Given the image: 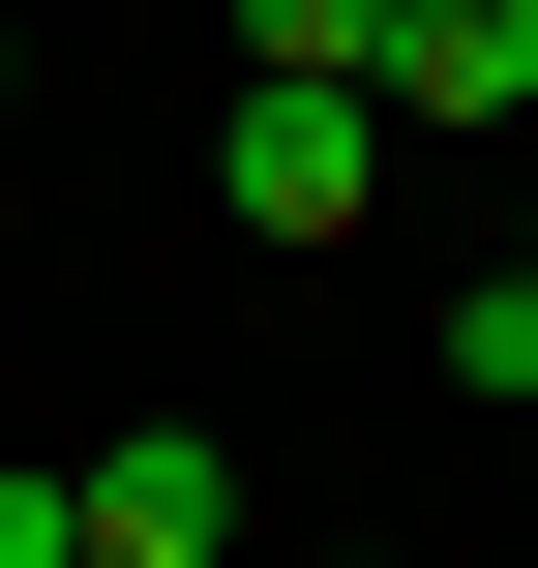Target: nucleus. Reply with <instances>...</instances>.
I'll return each mask as SVG.
<instances>
[{
  "label": "nucleus",
  "instance_id": "obj_1",
  "mask_svg": "<svg viewBox=\"0 0 538 568\" xmlns=\"http://www.w3.org/2000/svg\"><path fill=\"white\" fill-rule=\"evenodd\" d=\"M210 180H240V240H300V270H329V240L389 210V90H300V60H240V120H210Z\"/></svg>",
  "mask_w": 538,
  "mask_h": 568
},
{
  "label": "nucleus",
  "instance_id": "obj_2",
  "mask_svg": "<svg viewBox=\"0 0 538 568\" xmlns=\"http://www.w3.org/2000/svg\"><path fill=\"white\" fill-rule=\"evenodd\" d=\"M60 539L90 568H240V449H210V419H120V449L60 479Z\"/></svg>",
  "mask_w": 538,
  "mask_h": 568
},
{
  "label": "nucleus",
  "instance_id": "obj_3",
  "mask_svg": "<svg viewBox=\"0 0 538 568\" xmlns=\"http://www.w3.org/2000/svg\"><path fill=\"white\" fill-rule=\"evenodd\" d=\"M389 120H538V0H389Z\"/></svg>",
  "mask_w": 538,
  "mask_h": 568
},
{
  "label": "nucleus",
  "instance_id": "obj_4",
  "mask_svg": "<svg viewBox=\"0 0 538 568\" xmlns=\"http://www.w3.org/2000/svg\"><path fill=\"white\" fill-rule=\"evenodd\" d=\"M449 389H479V419H538V270H479V300H449Z\"/></svg>",
  "mask_w": 538,
  "mask_h": 568
},
{
  "label": "nucleus",
  "instance_id": "obj_5",
  "mask_svg": "<svg viewBox=\"0 0 538 568\" xmlns=\"http://www.w3.org/2000/svg\"><path fill=\"white\" fill-rule=\"evenodd\" d=\"M240 60H300V90H359V60H389V0H240Z\"/></svg>",
  "mask_w": 538,
  "mask_h": 568
},
{
  "label": "nucleus",
  "instance_id": "obj_6",
  "mask_svg": "<svg viewBox=\"0 0 538 568\" xmlns=\"http://www.w3.org/2000/svg\"><path fill=\"white\" fill-rule=\"evenodd\" d=\"M0 568H90V539H60V479H0Z\"/></svg>",
  "mask_w": 538,
  "mask_h": 568
},
{
  "label": "nucleus",
  "instance_id": "obj_7",
  "mask_svg": "<svg viewBox=\"0 0 538 568\" xmlns=\"http://www.w3.org/2000/svg\"><path fill=\"white\" fill-rule=\"evenodd\" d=\"M300 568H419V539H300Z\"/></svg>",
  "mask_w": 538,
  "mask_h": 568
},
{
  "label": "nucleus",
  "instance_id": "obj_8",
  "mask_svg": "<svg viewBox=\"0 0 538 568\" xmlns=\"http://www.w3.org/2000/svg\"><path fill=\"white\" fill-rule=\"evenodd\" d=\"M0 120H30V30H0Z\"/></svg>",
  "mask_w": 538,
  "mask_h": 568
},
{
  "label": "nucleus",
  "instance_id": "obj_9",
  "mask_svg": "<svg viewBox=\"0 0 538 568\" xmlns=\"http://www.w3.org/2000/svg\"><path fill=\"white\" fill-rule=\"evenodd\" d=\"M509 270H538V240H509Z\"/></svg>",
  "mask_w": 538,
  "mask_h": 568
}]
</instances>
